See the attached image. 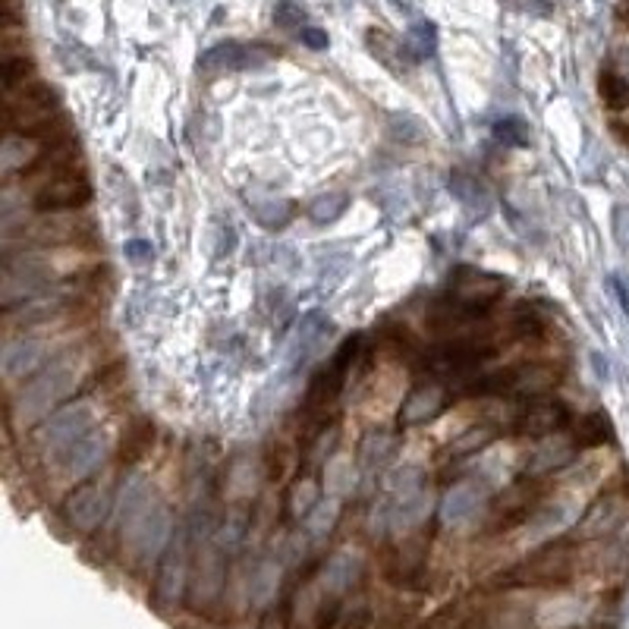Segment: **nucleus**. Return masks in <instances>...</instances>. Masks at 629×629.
<instances>
[{
  "instance_id": "f257e3e1",
  "label": "nucleus",
  "mask_w": 629,
  "mask_h": 629,
  "mask_svg": "<svg viewBox=\"0 0 629 629\" xmlns=\"http://www.w3.org/2000/svg\"><path fill=\"white\" fill-rule=\"evenodd\" d=\"M362 350V334H353V337H346L340 343V350L331 356V362L318 368V372L312 375L309 387H306V438L315 441L321 431H328V416H321L324 409H328L337 397H340V390L346 384V372L353 368L356 356Z\"/></svg>"
},
{
  "instance_id": "f03ea898",
  "label": "nucleus",
  "mask_w": 629,
  "mask_h": 629,
  "mask_svg": "<svg viewBox=\"0 0 629 629\" xmlns=\"http://www.w3.org/2000/svg\"><path fill=\"white\" fill-rule=\"evenodd\" d=\"M76 372H79L76 350L60 353L57 359H51V365L41 368V372L23 387V394H19V400H16V416L23 422L45 419L48 412L73 390Z\"/></svg>"
},
{
  "instance_id": "7ed1b4c3",
  "label": "nucleus",
  "mask_w": 629,
  "mask_h": 629,
  "mask_svg": "<svg viewBox=\"0 0 629 629\" xmlns=\"http://www.w3.org/2000/svg\"><path fill=\"white\" fill-rule=\"evenodd\" d=\"M576 573V545L573 541H551V545L538 548L523 563L501 576L510 589H560Z\"/></svg>"
},
{
  "instance_id": "20e7f679",
  "label": "nucleus",
  "mask_w": 629,
  "mask_h": 629,
  "mask_svg": "<svg viewBox=\"0 0 629 629\" xmlns=\"http://www.w3.org/2000/svg\"><path fill=\"white\" fill-rule=\"evenodd\" d=\"M123 532L129 538V548H133V554L142 563H151L158 554H164L167 545H170L173 516H170L164 501H158V497H148V501L136 510V516L123 526Z\"/></svg>"
},
{
  "instance_id": "39448f33",
  "label": "nucleus",
  "mask_w": 629,
  "mask_h": 629,
  "mask_svg": "<svg viewBox=\"0 0 629 629\" xmlns=\"http://www.w3.org/2000/svg\"><path fill=\"white\" fill-rule=\"evenodd\" d=\"M114 510V488L111 482H85L73 488L63 501V519L76 532H95Z\"/></svg>"
},
{
  "instance_id": "423d86ee",
  "label": "nucleus",
  "mask_w": 629,
  "mask_h": 629,
  "mask_svg": "<svg viewBox=\"0 0 629 629\" xmlns=\"http://www.w3.org/2000/svg\"><path fill=\"white\" fill-rule=\"evenodd\" d=\"M95 422V412L89 403H70L57 409L54 416H48L38 425L35 441L41 450H67L73 441H79L82 435H89Z\"/></svg>"
},
{
  "instance_id": "0eeeda50",
  "label": "nucleus",
  "mask_w": 629,
  "mask_h": 629,
  "mask_svg": "<svg viewBox=\"0 0 629 629\" xmlns=\"http://www.w3.org/2000/svg\"><path fill=\"white\" fill-rule=\"evenodd\" d=\"M92 180H89V173H85L82 167L73 170V173H63V177L45 183V186H38L32 192V205L38 211H45V214H60V211H79L92 202Z\"/></svg>"
},
{
  "instance_id": "6e6552de",
  "label": "nucleus",
  "mask_w": 629,
  "mask_h": 629,
  "mask_svg": "<svg viewBox=\"0 0 629 629\" xmlns=\"http://www.w3.org/2000/svg\"><path fill=\"white\" fill-rule=\"evenodd\" d=\"M189 582V535L180 529L173 532L167 551L161 554V567H158V582H155V598L161 607L180 604L183 592Z\"/></svg>"
},
{
  "instance_id": "1a4fd4ad",
  "label": "nucleus",
  "mask_w": 629,
  "mask_h": 629,
  "mask_svg": "<svg viewBox=\"0 0 629 629\" xmlns=\"http://www.w3.org/2000/svg\"><path fill=\"white\" fill-rule=\"evenodd\" d=\"M507 290V280L501 274L479 271V268H457L450 277V296L460 302V306L472 312H485L491 302H497Z\"/></svg>"
},
{
  "instance_id": "9d476101",
  "label": "nucleus",
  "mask_w": 629,
  "mask_h": 629,
  "mask_svg": "<svg viewBox=\"0 0 629 629\" xmlns=\"http://www.w3.org/2000/svg\"><path fill=\"white\" fill-rule=\"evenodd\" d=\"M92 233V221L76 211L45 214L32 224H23V243L32 246H70Z\"/></svg>"
},
{
  "instance_id": "9b49d317",
  "label": "nucleus",
  "mask_w": 629,
  "mask_h": 629,
  "mask_svg": "<svg viewBox=\"0 0 629 629\" xmlns=\"http://www.w3.org/2000/svg\"><path fill=\"white\" fill-rule=\"evenodd\" d=\"M541 497V485L535 479H523L504 488L491 507V526L494 529H513L519 523H529L535 516V504Z\"/></svg>"
},
{
  "instance_id": "f8f14e48",
  "label": "nucleus",
  "mask_w": 629,
  "mask_h": 629,
  "mask_svg": "<svg viewBox=\"0 0 629 629\" xmlns=\"http://www.w3.org/2000/svg\"><path fill=\"white\" fill-rule=\"evenodd\" d=\"M567 406L551 400V397H535L526 403V409H519V416L513 422L516 428V435H523V438H538V441H545L551 435H557V431L567 425Z\"/></svg>"
},
{
  "instance_id": "ddd939ff",
  "label": "nucleus",
  "mask_w": 629,
  "mask_h": 629,
  "mask_svg": "<svg viewBox=\"0 0 629 629\" xmlns=\"http://www.w3.org/2000/svg\"><path fill=\"white\" fill-rule=\"evenodd\" d=\"M104 457H107V435L104 431H89V435H82L63 450L60 466L70 479H85V475H92L104 463Z\"/></svg>"
},
{
  "instance_id": "4468645a",
  "label": "nucleus",
  "mask_w": 629,
  "mask_h": 629,
  "mask_svg": "<svg viewBox=\"0 0 629 629\" xmlns=\"http://www.w3.org/2000/svg\"><path fill=\"white\" fill-rule=\"evenodd\" d=\"M626 516V501L620 494H604L598 497V501L585 510V516L579 519V526H576V535L579 538H604V535H611L617 526H620V519Z\"/></svg>"
},
{
  "instance_id": "2eb2a0df",
  "label": "nucleus",
  "mask_w": 629,
  "mask_h": 629,
  "mask_svg": "<svg viewBox=\"0 0 629 629\" xmlns=\"http://www.w3.org/2000/svg\"><path fill=\"white\" fill-rule=\"evenodd\" d=\"M265 48H249V45H240V41H224V45L211 48L205 57H202V70L205 73H233V70H249L255 67V63H262L265 54H258Z\"/></svg>"
},
{
  "instance_id": "dca6fc26",
  "label": "nucleus",
  "mask_w": 629,
  "mask_h": 629,
  "mask_svg": "<svg viewBox=\"0 0 629 629\" xmlns=\"http://www.w3.org/2000/svg\"><path fill=\"white\" fill-rule=\"evenodd\" d=\"M485 497H488V491H485L482 482L453 485L441 501V519L444 523H463V519L475 516L485 507Z\"/></svg>"
},
{
  "instance_id": "f3484780",
  "label": "nucleus",
  "mask_w": 629,
  "mask_h": 629,
  "mask_svg": "<svg viewBox=\"0 0 629 629\" xmlns=\"http://www.w3.org/2000/svg\"><path fill=\"white\" fill-rule=\"evenodd\" d=\"M45 343L41 340H13L4 346V378L7 381H19L29 378L35 368H41V359H45Z\"/></svg>"
},
{
  "instance_id": "a211bd4d",
  "label": "nucleus",
  "mask_w": 629,
  "mask_h": 629,
  "mask_svg": "<svg viewBox=\"0 0 629 629\" xmlns=\"http://www.w3.org/2000/svg\"><path fill=\"white\" fill-rule=\"evenodd\" d=\"M441 409H444V387L441 384H422L403 400L400 422L403 425H422L428 419H435Z\"/></svg>"
},
{
  "instance_id": "6ab92c4d",
  "label": "nucleus",
  "mask_w": 629,
  "mask_h": 629,
  "mask_svg": "<svg viewBox=\"0 0 629 629\" xmlns=\"http://www.w3.org/2000/svg\"><path fill=\"white\" fill-rule=\"evenodd\" d=\"M155 422L151 419H145V416H139V419H133L126 425V431H123V438H120V450H117V457H120V463L123 466H136V463H142L145 457H148V450L155 447Z\"/></svg>"
},
{
  "instance_id": "aec40b11",
  "label": "nucleus",
  "mask_w": 629,
  "mask_h": 629,
  "mask_svg": "<svg viewBox=\"0 0 629 629\" xmlns=\"http://www.w3.org/2000/svg\"><path fill=\"white\" fill-rule=\"evenodd\" d=\"M614 438V422L611 416H607L604 409H592V412H585V416L573 425V447L576 450H595L601 444H607Z\"/></svg>"
},
{
  "instance_id": "412c9836",
  "label": "nucleus",
  "mask_w": 629,
  "mask_h": 629,
  "mask_svg": "<svg viewBox=\"0 0 629 629\" xmlns=\"http://www.w3.org/2000/svg\"><path fill=\"white\" fill-rule=\"evenodd\" d=\"M359 576H362V557L353 551H340L324 563V592L343 595L359 582Z\"/></svg>"
},
{
  "instance_id": "4be33fe9",
  "label": "nucleus",
  "mask_w": 629,
  "mask_h": 629,
  "mask_svg": "<svg viewBox=\"0 0 629 629\" xmlns=\"http://www.w3.org/2000/svg\"><path fill=\"white\" fill-rule=\"evenodd\" d=\"M428 513H431V494L422 488L419 494H409V497H403V501H394V507L387 510V526L406 535L409 529L422 526L428 519Z\"/></svg>"
},
{
  "instance_id": "5701e85b",
  "label": "nucleus",
  "mask_w": 629,
  "mask_h": 629,
  "mask_svg": "<svg viewBox=\"0 0 629 629\" xmlns=\"http://www.w3.org/2000/svg\"><path fill=\"white\" fill-rule=\"evenodd\" d=\"M585 614V604L579 598H554L548 604L538 607V617H535V626L538 629H570L582 620Z\"/></svg>"
},
{
  "instance_id": "b1692460",
  "label": "nucleus",
  "mask_w": 629,
  "mask_h": 629,
  "mask_svg": "<svg viewBox=\"0 0 629 629\" xmlns=\"http://www.w3.org/2000/svg\"><path fill=\"white\" fill-rule=\"evenodd\" d=\"M224 585V560H221V551L208 545L202 554H199V570H195V595H199V601H211L214 595L221 592Z\"/></svg>"
},
{
  "instance_id": "393cba45",
  "label": "nucleus",
  "mask_w": 629,
  "mask_h": 629,
  "mask_svg": "<svg viewBox=\"0 0 629 629\" xmlns=\"http://www.w3.org/2000/svg\"><path fill=\"white\" fill-rule=\"evenodd\" d=\"M557 387V372L551 365H526V368H519L516 372V381H513V390L519 397H548V390Z\"/></svg>"
},
{
  "instance_id": "a878e982",
  "label": "nucleus",
  "mask_w": 629,
  "mask_h": 629,
  "mask_svg": "<svg viewBox=\"0 0 629 629\" xmlns=\"http://www.w3.org/2000/svg\"><path fill=\"white\" fill-rule=\"evenodd\" d=\"M425 538H406L403 548L397 551V567H394V576L397 582L403 585H416L425 573Z\"/></svg>"
},
{
  "instance_id": "bb28decb",
  "label": "nucleus",
  "mask_w": 629,
  "mask_h": 629,
  "mask_svg": "<svg viewBox=\"0 0 629 629\" xmlns=\"http://www.w3.org/2000/svg\"><path fill=\"white\" fill-rule=\"evenodd\" d=\"M38 142L26 139V136H7L4 148H0V164H4V173H16V170H29L38 161Z\"/></svg>"
},
{
  "instance_id": "cd10ccee",
  "label": "nucleus",
  "mask_w": 629,
  "mask_h": 629,
  "mask_svg": "<svg viewBox=\"0 0 629 629\" xmlns=\"http://www.w3.org/2000/svg\"><path fill=\"white\" fill-rule=\"evenodd\" d=\"M328 331H331V321H324L318 312H312V315L302 318L299 340H296V346H293V359H296V365H299V362H309V356L318 350L321 337L328 334Z\"/></svg>"
},
{
  "instance_id": "c85d7f7f",
  "label": "nucleus",
  "mask_w": 629,
  "mask_h": 629,
  "mask_svg": "<svg viewBox=\"0 0 629 629\" xmlns=\"http://www.w3.org/2000/svg\"><path fill=\"white\" fill-rule=\"evenodd\" d=\"M390 453H394V438H390L387 431H372V435H365L359 444V466L365 472H375L378 466L390 460Z\"/></svg>"
},
{
  "instance_id": "c756f323",
  "label": "nucleus",
  "mask_w": 629,
  "mask_h": 629,
  "mask_svg": "<svg viewBox=\"0 0 629 629\" xmlns=\"http://www.w3.org/2000/svg\"><path fill=\"white\" fill-rule=\"evenodd\" d=\"M450 192L457 195L460 205L469 208V211H488V208H491V195H488V189H485L479 180L466 177V173H453V177H450Z\"/></svg>"
},
{
  "instance_id": "7c9ffc66",
  "label": "nucleus",
  "mask_w": 629,
  "mask_h": 629,
  "mask_svg": "<svg viewBox=\"0 0 629 629\" xmlns=\"http://www.w3.org/2000/svg\"><path fill=\"white\" fill-rule=\"evenodd\" d=\"M573 441H560V435H551L541 441V447L535 450L532 457V472H548V469H557L563 463H570L573 457Z\"/></svg>"
},
{
  "instance_id": "2f4dec72",
  "label": "nucleus",
  "mask_w": 629,
  "mask_h": 629,
  "mask_svg": "<svg viewBox=\"0 0 629 629\" xmlns=\"http://www.w3.org/2000/svg\"><path fill=\"white\" fill-rule=\"evenodd\" d=\"M249 214L265 230H280V227H287L293 221L296 205L293 202H277V199H262V202L249 205Z\"/></svg>"
},
{
  "instance_id": "473e14b6",
  "label": "nucleus",
  "mask_w": 629,
  "mask_h": 629,
  "mask_svg": "<svg viewBox=\"0 0 629 629\" xmlns=\"http://www.w3.org/2000/svg\"><path fill=\"white\" fill-rule=\"evenodd\" d=\"M321 504V491L315 479H296L287 491V510L293 519H306Z\"/></svg>"
},
{
  "instance_id": "72a5a7b5",
  "label": "nucleus",
  "mask_w": 629,
  "mask_h": 629,
  "mask_svg": "<svg viewBox=\"0 0 629 629\" xmlns=\"http://www.w3.org/2000/svg\"><path fill=\"white\" fill-rule=\"evenodd\" d=\"M368 48H372V54L384 63V67L390 73H406V45H397L394 38H387L384 32H368Z\"/></svg>"
},
{
  "instance_id": "f704fd0d",
  "label": "nucleus",
  "mask_w": 629,
  "mask_h": 629,
  "mask_svg": "<svg viewBox=\"0 0 629 629\" xmlns=\"http://www.w3.org/2000/svg\"><path fill=\"white\" fill-rule=\"evenodd\" d=\"M346 208H350V195H346V192H328V195H321V199H315L309 205V218L318 227H328L337 218H343Z\"/></svg>"
},
{
  "instance_id": "c9c22d12",
  "label": "nucleus",
  "mask_w": 629,
  "mask_h": 629,
  "mask_svg": "<svg viewBox=\"0 0 629 629\" xmlns=\"http://www.w3.org/2000/svg\"><path fill=\"white\" fill-rule=\"evenodd\" d=\"M491 441H494V428H488V425L469 428V431H463V435L447 447V457H457V460L475 457V453H482Z\"/></svg>"
},
{
  "instance_id": "e433bc0d",
  "label": "nucleus",
  "mask_w": 629,
  "mask_h": 629,
  "mask_svg": "<svg viewBox=\"0 0 629 629\" xmlns=\"http://www.w3.org/2000/svg\"><path fill=\"white\" fill-rule=\"evenodd\" d=\"M598 92H601V101L611 107V111H626L629 107V79L620 76V73H601V82H598Z\"/></svg>"
},
{
  "instance_id": "4c0bfd02",
  "label": "nucleus",
  "mask_w": 629,
  "mask_h": 629,
  "mask_svg": "<svg viewBox=\"0 0 629 629\" xmlns=\"http://www.w3.org/2000/svg\"><path fill=\"white\" fill-rule=\"evenodd\" d=\"M148 501V488H145V479H139V475H133V479L123 482V494H120V504H117V513H120V526H126L129 519L136 516V510Z\"/></svg>"
},
{
  "instance_id": "58836bf2",
  "label": "nucleus",
  "mask_w": 629,
  "mask_h": 629,
  "mask_svg": "<svg viewBox=\"0 0 629 629\" xmlns=\"http://www.w3.org/2000/svg\"><path fill=\"white\" fill-rule=\"evenodd\" d=\"M277 582H280V567L274 563H258L252 579H249V595L255 604H265L274 592H277Z\"/></svg>"
},
{
  "instance_id": "ea45409f",
  "label": "nucleus",
  "mask_w": 629,
  "mask_h": 629,
  "mask_svg": "<svg viewBox=\"0 0 629 629\" xmlns=\"http://www.w3.org/2000/svg\"><path fill=\"white\" fill-rule=\"evenodd\" d=\"M494 139L510 145V148H526L532 139V129L523 117H504L494 123Z\"/></svg>"
},
{
  "instance_id": "a19ab883",
  "label": "nucleus",
  "mask_w": 629,
  "mask_h": 629,
  "mask_svg": "<svg viewBox=\"0 0 629 629\" xmlns=\"http://www.w3.org/2000/svg\"><path fill=\"white\" fill-rule=\"evenodd\" d=\"M337 516H340V504H337V497H331V501H321L309 516H306V529L309 535L321 538V535H328L337 523Z\"/></svg>"
},
{
  "instance_id": "79ce46f5",
  "label": "nucleus",
  "mask_w": 629,
  "mask_h": 629,
  "mask_svg": "<svg viewBox=\"0 0 629 629\" xmlns=\"http://www.w3.org/2000/svg\"><path fill=\"white\" fill-rule=\"evenodd\" d=\"M387 491L394 494V501H403L409 494H419L422 491V469L416 466H403L387 479Z\"/></svg>"
},
{
  "instance_id": "37998d69",
  "label": "nucleus",
  "mask_w": 629,
  "mask_h": 629,
  "mask_svg": "<svg viewBox=\"0 0 629 629\" xmlns=\"http://www.w3.org/2000/svg\"><path fill=\"white\" fill-rule=\"evenodd\" d=\"M293 460H296V450H290V447H284V444L277 441L271 447V453H268V475H271L274 482H284L290 466H293Z\"/></svg>"
},
{
  "instance_id": "c03bdc74",
  "label": "nucleus",
  "mask_w": 629,
  "mask_h": 629,
  "mask_svg": "<svg viewBox=\"0 0 629 629\" xmlns=\"http://www.w3.org/2000/svg\"><path fill=\"white\" fill-rule=\"evenodd\" d=\"M431 48H435V29H431L428 23H422V26L412 29V35H409V41H406V54H409L412 60H422V57L431 54Z\"/></svg>"
},
{
  "instance_id": "a18cd8bd",
  "label": "nucleus",
  "mask_w": 629,
  "mask_h": 629,
  "mask_svg": "<svg viewBox=\"0 0 629 629\" xmlns=\"http://www.w3.org/2000/svg\"><path fill=\"white\" fill-rule=\"evenodd\" d=\"M243 535H246V516H243V513H230V516L224 519L221 532H218V545L233 551V548L243 541Z\"/></svg>"
},
{
  "instance_id": "49530a36",
  "label": "nucleus",
  "mask_w": 629,
  "mask_h": 629,
  "mask_svg": "<svg viewBox=\"0 0 629 629\" xmlns=\"http://www.w3.org/2000/svg\"><path fill=\"white\" fill-rule=\"evenodd\" d=\"M230 485H233V494H252V482H255V472H252V463L249 460H236L230 466Z\"/></svg>"
},
{
  "instance_id": "de8ad7c7",
  "label": "nucleus",
  "mask_w": 629,
  "mask_h": 629,
  "mask_svg": "<svg viewBox=\"0 0 629 629\" xmlns=\"http://www.w3.org/2000/svg\"><path fill=\"white\" fill-rule=\"evenodd\" d=\"M328 482L343 494V491H350L353 488V463L350 460H343L337 457L331 466H328Z\"/></svg>"
},
{
  "instance_id": "09e8293b",
  "label": "nucleus",
  "mask_w": 629,
  "mask_h": 629,
  "mask_svg": "<svg viewBox=\"0 0 629 629\" xmlns=\"http://www.w3.org/2000/svg\"><path fill=\"white\" fill-rule=\"evenodd\" d=\"M302 19H306V13H302V7H296L293 0H280L274 10V23L280 29H296V26H302Z\"/></svg>"
},
{
  "instance_id": "8fccbe9b",
  "label": "nucleus",
  "mask_w": 629,
  "mask_h": 629,
  "mask_svg": "<svg viewBox=\"0 0 629 629\" xmlns=\"http://www.w3.org/2000/svg\"><path fill=\"white\" fill-rule=\"evenodd\" d=\"M334 441H337V428L331 425L328 431H321V435L315 438V444H312V450H309V463H312V466H321L324 460H328V453H331Z\"/></svg>"
},
{
  "instance_id": "3c124183",
  "label": "nucleus",
  "mask_w": 629,
  "mask_h": 629,
  "mask_svg": "<svg viewBox=\"0 0 629 629\" xmlns=\"http://www.w3.org/2000/svg\"><path fill=\"white\" fill-rule=\"evenodd\" d=\"M126 258L129 262H136V265H142V262H151V258H155V249H151V243H142V240H133V243H126Z\"/></svg>"
},
{
  "instance_id": "603ef678",
  "label": "nucleus",
  "mask_w": 629,
  "mask_h": 629,
  "mask_svg": "<svg viewBox=\"0 0 629 629\" xmlns=\"http://www.w3.org/2000/svg\"><path fill=\"white\" fill-rule=\"evenodd\" d=\"M368 626H372V611H368V604H359L356 611H350L343 620V629H368Z\"/></svg>"
},
{
  "instance_id": "864d4df0",
  "label": "nucleus",
  "mask_w": 629,
  "mask_h": 629,
  "mask_svg": "<svg viewBox=\"0 0 629 629\" xmlns=\"http://www.w3.org/2000/svg\"><path fill=\"white\" fill-rule=\"evenodd\" d=\"M614 233H617L620 246H629V208H623V205L614 208Z\"/></svg>"
},
{
  "instance_id": "5fc2aeb1",
  "label": "nucleus",
  "mask_w": 629,
  "mask_h": 629,
  "mask_svg": "<svg viewBox=\"0 0 629 629\" xmlns=\"http://www.w3.org/2000/svg\"><path fill=\"white\" fill-rule=\"evenodd\" d=\"M302 41H306V45L315 48V51L328 48V35H324L321 29H302Z\"/></svg>"
},
{
  "instance_id": "6e6d98bb",
  "label": "nucleus",
  "mask_w": 629,
  "mask_h": 629,
  "mask_svg": "<svg viewBox=\"0 0 629 629\" xmlns=\"http://www.w3.org/2000/svg\"><path fill=\"white\" fill-rule=\"evenodd\" d=\"M507 4H513V0H507Z\"/></svg>"
}]
</instances>
